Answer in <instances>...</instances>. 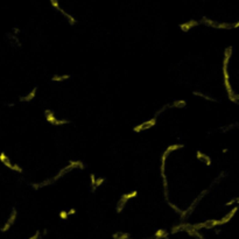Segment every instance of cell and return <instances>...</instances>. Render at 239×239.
Returning a JSON list of instances; mask_svg holds the SVG:
<instances>
[{
  "label": "cell",
  "instance_id": "cell-25",
  "mask_svg": "<svg viewBox=\"0 0 239 239\" xmlns=\"http://www.w3.org/2000/svg\"><path fill=\"white\" fill-rule=\"evenodd\" d=\"M167 203L169 204V206H170V208H172V209H173L174 211H175V212H177V214H180V215H181L182 211H181V209H180L178 206H176L175 204H174V203H172L170 201H167Z\"/></svg>",
  "mask_w": 239,
  "mask_h": 239
},
{
  "label": "cell",
  "instance_id": "cell-28",
  "mask_svg": "<svg viewBox=\"0 0 239 239\" xmlns=\"http://www.w3.org/2000/svg\"><path fill=\"white\" fill-rule=\"evenodd\" d=\"M168 107H170V104H168V105H166V106H162V107H161V109H160V110H159L158 112L155 113V115H154V118H156V117H159V115H161V113H162L163 111H166V110H167Z\"/></svg>",
  "mask_w": 239,
  "mask_h": 239
},
{
  "label": "cell",
  "instance_id": "cell-9",
  "mask_svg": "<svg viewBox=\"0 0 239 239\" xmlns=\"http://www.w3.org/2000/svg\"><path fill=\"white\" fill-rule=\"evenodd\" d=\"M44 115H46V119H47L48 123H49V124H52V125H54V123H55L56 118H55V115H54L53 111H52V110H46V111H44Z\"/></svg>",
  "mask_w": 239,
  "mask_h": 239
},
{
  "label": "cell",
  "instance_id": "cell-17",
  "mask_svg": "<svg viewBox=\"0 0 239 239\" xmlns=\"http://www.w3.org/2000/svg\"><path fill=\"white\" fill-rule=\"evenodd\" d=\"M183 147H184V146H183L182 143H175V145H170V146H168L167 149H166L165 152H167L168 154H170L173 151H177V149L183 148Z\"/></svg>",
  "mask_w": 239,
  "mask_h": 239
},
{
  "label": "cell",
  "instance_id": "cell-2",
  "mask_svg": "<svg viewBox=\"0 0 239 239\" xmlns=\"http://www.w3.org/2000/svg\"><path fill=\"white\" fill-rule=\"evenodd\" d=\"M16 214H18V212H16V209L13 208V209H12V214H11V216L8 217L7 222H6L5 225L0 229L1 232H6V231H8V230H10V228L12 226V224H13V223L15 222V219H16Z\"/></svg>",
  "mask_w": 239,
  "mask_h": 239
},
{
  "label": "cell",
  "instance_id": "cell-31",
  "mask_svg": "<svg viewBox=\"0 0 239 239\" xmlns=\"http://www.w3.org/2000/svg\"><path fill=\"white\" fill-rule=\"evenodd\" d=\"M237 125H238V124H237V123H234L233 125H228V126H225V127H222V129H222V132H228L229 129H232V127H234V126H237Z\"/></svg>",
  "mask_w": 239,
  "mask_h": 239
},
{
  "label": "cell",
  "instance_id": "cell-26",
  "mask_svg": "<svg viewBox=\"0 0 239 239\" xmlns=\"http://www.w3.org/2000/svg\"><path fill=\"white\" fill-rule=\"evenodd\" d=\"M105 182V177H99V178H96V183H95V188H99V187Z\"/></svg>",
  "mask_w": 239,
  "mask_h": 239
},
{
  "label": "cell",
  "instance_id": "cell-35",
  "mask_svg": "<svg viewBox=\"0 0 239 239\" xmlns=\"http://www.w3.org/2000/svg\"><path fill=\"white\" fill-rule=\"evenodd\" d=\"M4 165H5V166H6V167H7V168H10V169H11V168H12V163H11L10 160H7L6 162H4Z\"/></svg>",
  "mask_w": 239,
  "mask_h": 239
},
{
  "label": "cell",
  "instance_id": "cell-30",
  "mask_svg": "<svg viewBox=\"0 0 239 239\" xmlns=\"http://www.w3.org/2000/svg\"><path fill=\"white\" fill-rule=\"evenodd\" d=\"M68 217H69V215H68V212L65 210H62L61 212H60V218L61 219H68Z\"/></svg>",
  "mask_w": 239,
  "mask_h": 239
},
{
  "label": "cell",
  "instance_id": "cell-22",
  "mask_svg": "<svg viewBox=\"0 0 239 239\" xmlns=\"http://www.w3.org/2000/svg\"><path fill=\"white\" fill-rule=\"evenodd\" d=\"M168 234L167 232L162 229H159L156 232H155V238L156 239H161V238H165V237H167Z\"/></svg>",
  "mask_w": 239,
  "mask_h": 239
},
{
  "label": "cell",
  "instance_id": "cell-20",
  "mask_svg": "<svg viewBox=\"0 0 239 239\" xmlns=\"http://www.w3.org/2000/svg\"><path fill=\"white\" fill-rule=\"evenodd\" d=\"M209 224V220H206V222H203V223H197V224H191V228L194 230H201V229H206V226Z\"/></svg>",
  "mask_w": 239,
  "mask_h": 239
},
{
  "label": "cell",
  "instance_id": "cell-5",
  "mask_svg": "<svg viewBox=\"0 0 239 239\" xmlns=\"http://www.w3.org/2000/svg\"><path fill=\"white\" fill-rule=\"evenodd\" d=\"M36 91H38V88L35 86L33 90L29 92L28 95L21 96V97L19 98V101H22V103H24V101H25V103H27V101H30L32 99H34V98H35V96H36Z\"/></svg>",
  "mask_w": 239,
  "mask_h": 239
},
{
  "label": "cell",
  "instance_id": "cell-23",
  "mask_svg": "<svg viewBox=\"0 0 239 239\" xmlns=\"http://www.w3.org/2000/svg\"><path fill=\"white\" fill-rule=\"evenodd\" d=\"M96 178H97V177H96V175L93 174V173H92V174L90 175V180H91V192H96V190H97V189L95 188Z\"/></svg>",
  "mask_w": 239,
  "mask_h": 239
},
{
  "label": "cell",
  "instance_id": "cell-29",
  "mask_svg": "<svg viewBox=\"0 0 239 239\" xmlns=\"http://www.w3.org/2000/svg\"><path fill=\"white\" fill-rule=\"evenodd\" d=\"M12 170H14V172H18V173H22L24 172V169L20 167L19 165H12V168H11Z\"/></svg>",
  "mask_w": 239,
  "mask_h": 239
},
{
  "label": "cell",
  "instance_id": "cell-4",
  "mask_svg": "<svg viewBox=\"0 0 239 239\" xmlns=\"http://www.w3.org/2000/svg\"><path fill=\"white\" fill-rule=\"evenodd\" d=\"M232 50H233L232 47H228L225 49L224 60H223V70H228V65H229V62L231 60V56H232Z\"/></svg>",
  "mask_w": 239,
  "mask_h": 239
},
{
  "label": "cell",
  "instance_id": "cell-10",
  "mask_svg": "<svg viewBox=\"0 0 239 239\" xmlns=\"http://www.w3.org/2000/svg\"><path fill=\"white\" fill-rule=\"evenodd\" d=\"M49 184H53V181H52V178H48L46 181L43 182H38V183H33L32 187H33L34 189H40V188H43V187H47Z\"/></svg>",
  "mask_w": 239,
  "mask_h": 239
},
{
  "label": "cell",
  "instance_id": "cell-36",
  "mask_svg": "<svg viewBox=\"0 0 239 239\" xmlns=\"http://www.w3.org/2000/svg\"><path fill=\"white\" fill-rule=\"evenodd\" d=\"M13 33H14V34H19L20 33V29L18 28V27H14V29H13Z\"/></svg>",
  "mask_w": 239,
  "mask_h": 239
},
{
  "label": "cell",
  "instance_id": "cell-8",
  "mask_svg": "<svg viewBox=\"0 0 239 239\" xmlns=\"http://www.w3.org/2000/svg\"><path fill=\"white\" fill-rule=\"evenodd\" d=\"M191 224H188V223H183V224H178V225H175L174 228L172 229V233H176L178 231H186L188 228H190Z\"/></svg>",
  "mask_w": 239,
  "mask_h": 239
},
{
  "label": "cell",
  "instance_id": "cell-13",
  "mask_svg": "<svg viewBox=\"0 0 239 239\" xmlns=\"http://www.w3.org/2000/svg\"><path fill=\"white\" fill-rule=\"evenodd\" d=\"M187 232L188 233L190 234V236H192V237H196V238H198V239H204V237H203V234H201L197 230H194L192 228H188V229L186 230Z\"/></svg>",
  "mask_w": 239,
  "mask_h": 239
},
{
  "label": "cell",
  "instance_id": "cell-19",
  "mask_svg": "<svg viewBox=\"0 0 239 239\" xmlns=\"http://www.w3.org/2000/svg\"><path fill=\"white\" fill-rule=\"evenodd\" d=\"M69 78H70V75H55V76L52 77V81L62 82V81H65V79H69Z\"/></svg>",
  "mask_w": 239,
  "mask_h": 239
},
{
  "label": "cell",
  "instance_id": "cell-1",
  "mask_svg": "<svg viewBox=\"0 0 239 239\" xmlns=\"http://www.w3.org/2000/svg\"><path fill=\"white\" fill-rule=\"evenodd\" d=\"M137 196H138V191L137 190H133V191H131V192H129V194L121 195L119 198V201H118V203H117V212L120 214L121 211L124 210L125 204L127 203V201H129L131 198H134V197H137Z\"/></svg>",
  "mask_w": 239,
  "mask_h": 239
},
{
  "label": "cell",
  "instance_id": "cell-15",
  "mask_svg": "<svg viewBox=\"0 0 239 239\" xmlns=\"http://www.w3.org/2000/svg\"><path fill=\"white\" fill-rule=\"evenodd\" d=\"M192 93H194V95H195V96H198V97H202V98H204V99H206V101H215V103H217V99H215V98H212L211 96L205 95V93H202V92H200V91H194Z\"/></svg>",
  "mask_w": 239,
  "mask_h": 239
},
{
  "label": "cell",
  "instance_id": "cell-33",
  "mask_svg": "<svg viewBox=\"0 0 239 239\" xmlns=\"http://www.w3.org/2000/svg\"><path fill=\"white\" fill-rule=\"evenodd\" d=\"M67 212H68V215L70 216V215H75L77 211H76V209H75V208H71V209H70V210H68Z\"/></svg>",
  "mask_w": 239,
  "mask_h": 239
},
{
  "label": "cell",
  "instance_id": "cell-21",
  "mask_svg": "<svg viewBox=\"0 0 239 239\" xmlns=\"http://www.w3.org/2000/svg\"><path fill=\"white\" fill-rule=\"evenodd\" d=\"M62 15H64V16L67 18L68 21H69V24L71 25V26H75V25L77 24V20L75 19V18H74V16H72L71 14H69V13H67L65 11H64V12H63V13H62Z\"/></svg>",
  "mask_w": 239,
  "mask_h": 239
},
{
  "label": "cell",
  "instance_id": "cell-6",
  "mask_svg": "<svg viewBox=\"0 0 239 239\" xmlns=\"http://www.w3.org/2000/svg\"><path fill=\"white\" fill-rule=\"evenodd\" d=\"M196 156L198 160H201V161H204L205 162L206 166H211V158L209 155H206V154L202 153L201 151H197L196 152Z\"/></svg>",
  "mask_w": 239,
  "mask_h": 239
},
{
  "label": "cell",
  "instance_id": "cell-11",
  "mask_svg": "<svg viewBox=\"0 0 239 239\" xmlns=\"http://www.w3.org/2000/svg\"><path fill=\"white\" fill-rule=\"evenodd\" d=\"M187 106V101L184 99H177V101H173L170 104V107H177V109H183Z\"/></svg>",
  "mask_w": 239,
  "mask_h": 239
},
{
  "label": "cell",
  "instance_id": "cell-32",
  "mask_svg": "<svg viewBox=\"0 0 239 239\" xmlns=\"http://www.w3.org/2000/svg\"><path fill=\"white\" fill-rule=\"evenodd\" d=\"M7 160H10V159L7 158V155H6L4 152H1V153H0V161L4 163V162H6Z\"/></svg>",
  "mask_w": 239,
  "mask_h": 239
},
{
  "label": "cell",
  "instance_id": "cell-34",
  "mask_svg": "<svg viewBox=\"0 0 239 239\" xmlns=\"http://www.w3.org/2000/svg\"><path fill=\"white\" fill-rule=\"evenodd\" d=\"M29 239H40V231H36V233L34 234V236H32Z\"/></svg>",
  "mask_w": 239,
  "mask_h": 239
},
{
  "label": "cell",
  "instance_id": "cell-3",
  "mask_svg": "<svg viewBox=\"0 0 239 239\" xmlns=\"http://www.w3.org/2000/svg\"><path fill=\"white\" fill-rule=\"evenodd\" d=\"M200 25V21H197V20H194V19H191L189 20V21H187V22H184V24H181L178 27H180V29H181L182 32H189L191 28H194V27H196V26H198Z\"/></svg>",
  "mask_w": 239,
  "mask_h": 239
},
{
  "label": "cell",
  "instance_id": "cell-14",
  "mask_svg": "<svg viewBox=\"0 0 239 239\" xmlns=\"http://www.w3.org/2000/svg\"><path fill=\"white\" fill-rule=\"evenodd\" d=\"M215 29H231L232 28V25L230 24H226V22H217L216 21L215 24Z\"/></svg>",
  "mask_w": 239,
  "mask_h": 239
},
{
  "label": "cell",
  "instance_id": "cell-16",
  "mask_svg": "<svg viewBox=\"0 0 239 239\" xmlns=\"http://www.w3.org/2000/svg\"><path fill=\"white\" fill-rule=\"evenodd\" d=\"M143 131L149 129L151 127H153L154 125H156V118H152V119L147 120V121H143Z\"/></svg>",
  "mask_w": 239,
  "mask_h": 239
},
{
  "label": "cell",
  "instance_id": "cell-12",
  "mask_svg": "<svg viewBox=\"0 0 239 239\" xmlns=\"http://www.w3.org/2000/svg\"><path fill=\"white\" fill-rule=\"evenodd\" d=\"M200 24H204L205 26H208V27H210V28H214V27H215L216 21H215V20L209 19V18H206V16H203V18L201 19V21H200Z\"/></svg>",
  "mask_w": 239,
  "mask_h": 239
},
{
  "label": "cell",
  "instance_id": "cell-18",
  "mask_svg": "<svg viewBox=\"0 0 239 239\" xmlns=\"http://www.w3.org/2000/svg\"><path fill=\"white\" fill-rule=\"evenodd\" d=\"M69 165H70L74 169H75V168H78V169H84V168H85V165L82 162V161H78V160H76V161H70Z\"/></svg>",
  "mask_w": 239,
  "mask_h": 239
},
{
  "label": "cell",
  "instance_id": "cell-27",
  "mask_svg": "<svg viewBox=\"0 0 239 239\" xmlns=\"http://www.w3.org/2000/svg\"><path fill=\"white\" fill-rule=\"evenodd\" d=\"M143 126H145V125H143V123H141V124L137 125V126H135V127L133 129V132H134V133H139V132H142V131H143Z\"/></svg>",
  "mask_w": 239,
  "mask_h": 239
},
{
  "label": "cell",
  "instance_id": "cell-7",
  "mask_svg": "<svg viewBox=\"0 0 239 239\" xmlns=\"http://www.w3.org/2000/svg\"><path fill=\"white\" fill-rule=\"evenodd\" d=\"M236 211H237V208H233L232 210H231V212H229V214H226V215L222 218V219H219V223L220 225H224L226 224L228 222H229L230 219H232V217L234 216V214H236Z\"/></svg>",
  "mask_w": 239,
  "mask_h": 239
},
{
  "label": "cell",
  "instance_id": "cell-24",
  "mask_svg": "<svg viewBox=\"0 0 239 239\" xmlns=\"http://www.w3.org/2000/svg\"><path fill=\"white\" fill-rule=\"evenodd\" d=\"M67 124H70V120H68V119H56L55 120V123H54V125H56V126H60V125H67Z\"/></svg>",
  "mask_w": 239,
  "mask_h": 239
}]
</instances>
